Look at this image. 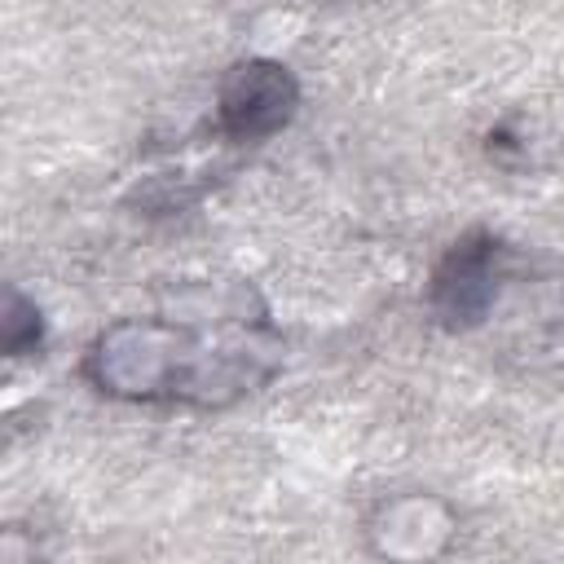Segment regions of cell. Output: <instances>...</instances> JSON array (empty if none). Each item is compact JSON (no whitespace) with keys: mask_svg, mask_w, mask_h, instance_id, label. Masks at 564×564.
Listing matches in <instances>:
<instances>
[{"mask_svg":"<svg viewBox=\"0 0 564 564\" xmlns=\"http://www.w3.org/2000/svg\"><path fill=\"white\" fill-rule=\"evenodd\" d=\"M198 348V326H185L176 317H123L93 339L84 370L106 397L159 401L181 392V379Z\"/></svg>","mask_w":564,"mask_h":564,"instance_id":"1","label":"cell"},{"mask_svg":"<svg viewBox=\"0 0 564 564\" xmlns=\"http://www.w3.org/2000/svg\"><path fill=\"white\" fill-rule=\"evenodd\" d=\"M300 110L295 75L273 57H242L225 70L216 93L220 132L234 141H264L282 132Z\"/></svg>","mask_w":564,"mask_h":564,"instance_id":"2","label":"cell"},{"mask_svg":"<svg viewBox=\"0 0 564 564\" xmlns=\"http://www.w3.org/2000/svg\"><path fill=\"white\" fill-rule=\"evenodd\" d=\"M427 300H432V313L449 330L480 326L498 300V242L489 234L458 238L436 264Z\"/></svg>","mask_w":564,"mask_h":564,"instance_id":"3","label":"cell"},{"mask_svg":"<svg viewBox=\"0 0 564 564\" xmlns=\"http://www.w3.org/2000/svg\"><path fill=\"white\" fill-rule=\"evenodd\" d=\"M370 551L383 560H436L458 533V516L436 494L388 498L370 520Z\"/></svg>","mask_w":564,"mask_h":564,"instance_id":"4","label":"cell"},{"mask_svg":"<svg viewBox=\"0 0 564 564\" xmlns=\"http://www.w3.org/2000/svg\"><path fill=\"white\" fill-rule=\"evenodd\" d=\"M44 339V317L35 308L31 295H22L18 286L4 291V308H0V344H4V357H26L35 352Z\"/></svg>","mask_w":564,"mask_h":564,"instance_id":"5","label":"cell"}]
</instances>
